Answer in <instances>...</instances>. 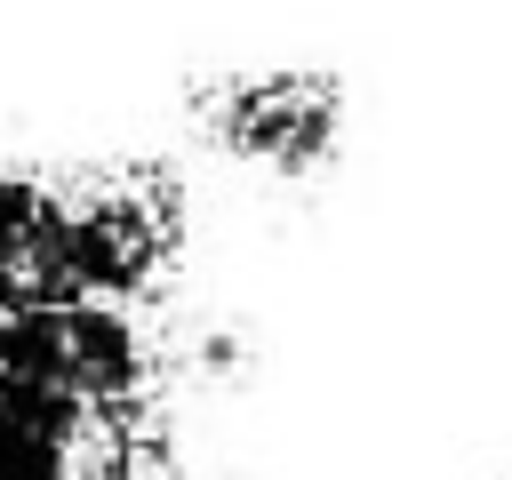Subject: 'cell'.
Wrapping results in <instances>:
<instances>
[{
	"mask_svg": "<svg viewBox=\"0 0 512 480\" xmlns=\"http://www.w3.org/2000/svg\"><path fill=\"white\" fill-rule=\"evenodd\" d=\"M184 120L232 168H256V176H320L336 160V144H344V80L328 64L240 56V64L192 72Z\"/></svg>",
	"mask_w": 512,
	"mask_h": 480,
	"instance_id": "cell-1",
	"label": "cell"
},
{
	"mask_svg": "<svg viewBox=\"0 0 512 480\" xmlns=\"http://www.w3.org/2000/svg\"><path fill=\"white\" fill-rule=\"evenodd\" d=\"M496 480H512V472H496Z\"/></svg>",
	"mask_w": 512,
	"mask_h": 480,
	"instance_id": "cell-2",
	"label": "cell"
}]
</instances>
